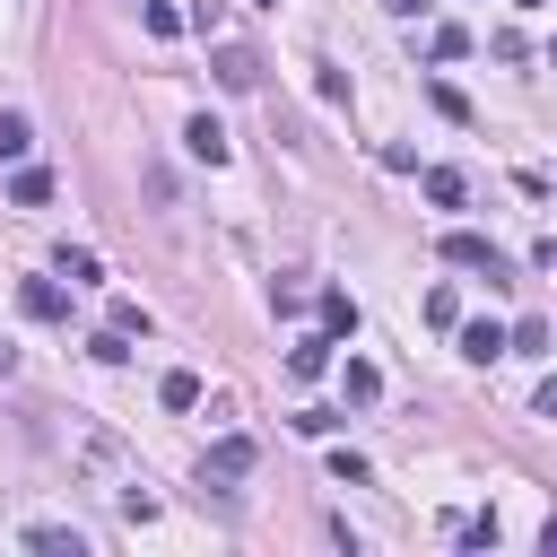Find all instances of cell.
Masks as SVG:
<instances>
[{"mask_svg": "<svg viewBox=\"0 0 557 557\" xmlns=\"http://www.w3.org/2000/svg\"><path fill=\"white\" fill-rule=\"evenodd\" d=\"M444 261H453V270H487V287H505V278H513V261H505L487 235H470V226H453V235H444Z\"/></svg>", "mask_w": 557, "mask_h": 557, "instance_id": "1", "label": "cell"}, {"mask_svg": "<svg viewBox=\"0 0 557 557\" xmlns=\"http://www.w3.org/2000/svg\"><path fill=\"white\" fill-rule=\"evenodd\" d=\"M17 313H26V322H70V287H61V278H26V287H17Z\"/></svg>", "mask_w": 557, "mask_h": 557, "instance_id": "2", "label": "cell"}, {"mask_svg": "<svg viewBox=\"0 0 557 557\" xmlns=\"http://www.w3.org/2000/svg\"><path fill=\"white\" fill-rule=\"evenodd\" d=\"M218 87H235V96L261 87V52L252 44H218Z\"/></svg>", "mask_w": 557, "mask_h": 557, "instance_id": "3", "label": "cell"}, {"mask_svg": "<svg viewBox=\"0 0 557 557\" xmlns=\"http://www.w3.org/2000/svg\"><path fill=\"white\" fill-rule=\"evenodd\" d=\"M183 148H191L200 165H226V122H209V113H191V131H183Z\"/></svg>", "mask_w": 557, "mask_h": 557, "instance_id": "4", "label": "cell"}, {"mask_svg": "<svg viewBox=\"0 0 557 557\" xmlns=\"http://www.w3.org/2000/svg\"><path fill=\"white\" fill-rule=\"evenodd\" d=\"M461 357L470 366H496L505 357V322H461Z\"/></svg>", "mask_w": 557, "mask_h": 557, "instance_id": "5", "label": "cell"}, {"mask_svg": "<svg viewBox=\"0 0 557 557\" xmlns=\"http://www.w3.org/2000/svg\"><path fill=\"white\" fill-rule=\"evenodd\" d=\"M252 470V435H218L209 444V479H244Z\"/></svg>", "mask_w": 557, "mask_h": 557, "instance_id": "6", "label": "cell"}, {"mask_svg": "<svg viewBox=\"0 0 557 557\" xmlns=\"http://www.w3.org/2000/svg\"><path fill=\"white\" fill-rule=\"evenodd\" d=\"M418 183H426V200H435V209H461V200H470V183H461V165H426Z\"/></svg>", "mask_w": 557, "mask_h": 557, "instance_id": "7", "label": "cell"}, {"mask_svg": "<svg viewBox=\"0 0 557 557\" xmlns=\"http://www.w3.org/2000/svg\"><path fill=\"white\" fill-rule=\"evenodd\" d=\"M9 200H17V209H44V200H52V174H44V165H17V174H9Z\"/></svg>", "mask_w": 557, "mask_h": 557, "instance_id": "8", "label": "cell"}, {"mask_svg": "<svg viewBox=\"0 0 557 557\" xmlns=\"http://www.w3.org/2000/svg\"><path fill=\"white\" fill-rule=\"evenodd\" d=\"M322 331H331V339L357 331V296H348V287H322Z\"/></svg>", "mask_w": 557, "mask_h": 557, "instance_id": "9", "label": "cell"}, {"mask_svg": "<svg viewBox=\"0 0 557 557\" xmlns=\"http://www.w3.org/2000/svg\"><path fill=\"white\" fill-rule=\"evenodd\" d=\"M322 366H331V331H322V339H296V348H287V374H296V383H313Z\"/></svg>", "mask_w": 557, "mask_h": 557, "instance_id": "10", "label": "cell"}, {"mask_svg": "<svg viewBox=\"0 0 557 557\" xmlns=\"http://www.w3.org/2000/svg\"><path fill=\"white\" fill-rule=\"evenodd\" d=\"M157 400H165V409H200V374H191V366L157 374Z\"/></svg>", "mask_w": 557, "mask_h": 557, "instance_id": "11", "label": "cell"}, {"mask_svg": "<svg viewBox=\"0 0 557 557\" xmlns=\"http://www.w3.org/2000/svg\"><path fill=\"white\" fill-rule=\"evenodd\" d=\"M26 548H44V557H78L87 540H78V531H61V522H35V531H26Z\"/></svg>", "mask_w": 557, "mask_h": 557, "instance_id": "12", "label": "cell"}, {"mask_svg": "<svg viewBox=\"0 0 557 557\" xmlns=\"http://www.w3.org/2000/svg\"><path fill=\"white\" fill-rule=\"evenodd\" d=\"M26 148H35V122L26 113H0V165H17Z\"/></svg>", "mask_w": 557, "mask_h": 557, "instance_id": "13", "label": "cell"}, {"mask_svg": "<svg viewBox=\"0 0 557 557\" xmlns=\"http://www.w3.org/2000/svg\"><path fill=\"white\" fill-rule=\"evenodd\" d=\"M61 278H70V287H87V278H104V270H96V252H87V244H61Z\"/></svg>", "mask_w": 557, "mask_h": 557, "instance_id": "14", "label": "cell"}, {"mask_svg": "<svg viewBox=\"0 0 557 557\" xmlns=\"http://www.w3.org/2000/svg\"><path fill=\"white\" fill-rule=\"evenodd\" d=\"M339 383H348V400H357V409H366V400H374V392H383V374H374V366H366V357H348V374H339Z\"/></svg>", "mask_w": 557, "mask_h": 557, "instance_id": "15", "label": "cell"}, {"mask_svg": "<svg viewBox=\"0 0 557 557\" xmlns=\"http://www.w3.org/2000/svg\"><path fill=\"white\" fill-rule=\"evenodd\" d=\"M113 331H122V339H148V305H131V296H113Z\"/></svg>", "mask_w": 557, "mask_h": 557, "instance_id": "16", "label": "cell"}, {"mask_svg": "<svg viewBox=\"0 0 557 557\" xmlns=\"http://www.w3.org/2000/svg\"><path fill=\"white\" fill-rule=\"evenodd\" d=\"M505 348H522V357H548V322H513V331H505Z\"/></svg>", "mask_w": 557, "mask_h": 557, "instance_id": "17", "label": "cell"}, {"mask_svg": "<svg viewBox=\"0 0 557 557\" xmlns=\"http://www.w3.org/2000/svg\"><path fill=\"white\" fill-rule=\"evenodd\" d=\"M148 35H157V44H174V35H183V9H165V0H148Z\"/></svg>", "mask_w": 557, "mask_h": 557, "instance_id": "18", "label": "cell"}, {"mask_svg": "<svg viewBox=\"0 0 557 557\" xmlns=\"http://www.w3.org/2000/svg\"><path fill=\"white\" fill-rule=\"evenodd\" d=\"M426 96H435V113H444V122H470V96H461V87H444V78H435Z\"/></svg>", "mask_w": 557, "mask_h": 557, "instance_id": "19", "label": "cell"}, {"mask_svg": "<svg viewBox=\"0 0 557 557\" xmlns=\"http://www.w3.org/2000/svg\"><path fill=\"white\" fill-rule=\"evenodd\" d=\"M87 357H104V366H122V357H131V339H122V331H113V322H104V331H96V339H87Z\"/></svg>", "mask_w": 557, "mask_h": 557, "instance_id": "20", "label": "cell"}, {"mask_svg": "<svg viewBox=\"0 0 557 557\" xmlns=\"http://www.w3.org/2000/svg\"><path fill=\"white\" fill-rule=\"evenodd\" d=\"M418 9H426V0H392V17H418Z\"/></svg>", "mask_w": 557, "mask_h": 557, "instance_id": "21", "label": "cell"}, {"mask_svg": "<svg viewBox=\"0 0 557 557\" xmlns=\"http://www.w3.org/2000/svg\"><path fill=\"white\" fill-rule=\"evenodd\" d=\"M513 9H548V0H513Z\"/></svg>", "mask_w": 557, "mask_h": 557, "instance_id": "22", "label": "cell"}, {"mask_svg": "<svg viewBox=\"0 0 557 557\" xmlns=\"http://www.w3.org/2000/svg\"><path fill=\"white\" fill-rule=\"evenodd\" d=\"M261 9H278V0H261Z\"/></svg>", "mask_w": 557, "mask_h": 557, "instance_id": "23", "label": "cell"}]
</instances>
